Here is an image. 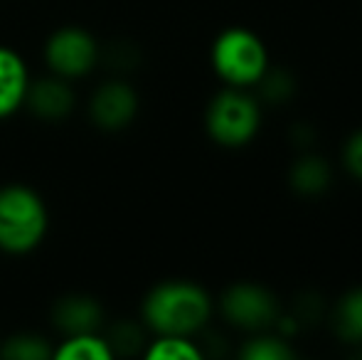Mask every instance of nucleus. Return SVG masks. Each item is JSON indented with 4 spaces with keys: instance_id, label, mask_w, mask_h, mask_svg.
<instances>
[{
    "instance_id": "6ab92c4d",
    "label": "nucleus",
    "mask_w": 362,
    "mask_h": 360,
    "mask_svg": "<svg viewBox=\"0 0 362 360\" xmlns=\"http://www.w3.org/2000/svg\"><path fill=\"white\" fill-rule=\"evenodd\" d=\"M343 156H345V166L350 168V173L362 180V131L350 136V141L345 144Z\"/></svg>"
},
{
    "instance_id": "6e6552de",
    "label": "nucleus",
    "mask_w": 362,
    "mask_h": 360,
    "mask_svg": "<svg viewBox=\"0 0 362 360\" xmlns=\"http://www.w3.org/2000/svg\"><path fill=\"white\" fill-rule=\"evenodd\" d=\"M74 89L67 79L49 74L45 79H33L28 89L25 106L33 111V116L42 121H64L74 111Z\"/></svg>"
},
{
    "instance_id": "2eb2a0df",
    "label": "nucleus",
    "mask_w": 362,
    "mask_h": 360,
    "mask_svg": "<svg viewBox=\"0 0 362 360\" xmlns=\"http://www.w3.org/2000/svg\"><path fill=\"white\" fill-rule=\"evenodd\" d=\"M148 360H200L202 351L190 336H156L146 348Z\"/></svg>"
},
{
    "instance_id": "20e7f679",
    "label": "nucleus",
    "mask_w": 362,
    "mask_h": 360,
    "mask_svg": "<svg viewBox=\"0 0 362 360\" xmlns=\"http://www.w3.org/2000/svg\"><path fill=\"white\" fill-rule=\"evenodd\" d=\"M259 106L252 96H247L239 87L219 91L207 106V134L227 149H239L249 144L259 131Z\"/></svg>"
},
{
    "instance_id": "423d86ee",
    "label": "nucleus",
    "mask_w": 362,
    "mask_h": 360,
    "mask_svg": "<svg viewBox=\"0 0 362 360\" xmlns=\"http://www.w3.org/2000/svg\"><path fill=\"white\" fill-rule=\"evenodd\" d=\"M222 313L227 321L244 331H264L279 316L274 294L257 284H234L222 296Z\"/></svg>"
},
{
    "instance_id": "7ed1b4c3",
    "label": "nucleus",
    "mask_w": 362,
    "mask_h": 360,
    "mask_svg": "<svg viewBox=\"0 0 362 360\" xmlns=\"http://www.w3.org/2000/svg\"><path fill=\"white\" fill-rule=\"evenodd\" d=\"M212 67L229 87L257 84L269 69L267 47L249 30H224L212 45Z\"/></svg>"
},
{
    "instance_id": "ddd939ff",
    "label": "nucleus",
    "mask_w": 362,
    "mask_h": 360,
    "mask_svg": "<svg viewBox=\"0 0 362 360\" xmlns=\"http://www.w3.org/2000/svg\"><path fill=\"white\" fill-rule=\"evenodd\" d=\"M333 326L343 341L362 343V286L353 289L338 301L333 313Z\"/></svg>"
},
{
    "instance_id": "0eeeda50",
    "label": "nucleus",
    "mask_w": 362,
    "mask_h": 360,
    "mask_svg": "<svg viewBox=\"0 0 362 360\" xmlns=\"http://www.w3.org/2000/svg\"><path fill=\"white\" fill-rule=\"evenodd\" d=\"M141 99L139 91L129 82L121 79H109L101 87L94 89L89 99V119L96 129L101 131H124L126 126L134 124L139 116Z\"/></svg>"
},
{
    "instance_id": "aec40b11",
    "label": "nucleus",
    "mask_w": 362,
    "mask_h": 360,
    "mask_svg": "<svg viewBox=\"0 0 362 360\" xmlns=\"http://www.w3.org/2000/svg\"><path fill=\"white\" fill-rule=\"evenodd\" d=\"M0 341H3V338H0Z\"/></svg>"
},
{
    "instance_id": "f3484780",
    "label": "nucleus",
    "mask_w": 362,
    "mask_h": 360,
    "mask_svg": "<svg viewBox=\"0 0 362 360\" xmlns=\"http://www.w3.org/2000/svg\"><path fill=\"white\" fill-rule=\"evenodd\" d=\"M106 338H109L114 356H119V353L121 356H131V353L141 351V346H144V333L131 321H121L119 326L111 328V333Z\"/></svg>"
},
{
    "instance_id": "4468645a",
    "label": "nucleus",
    "mask_w": 362,
    "mask_h": 360,
    "mask_svg": "<svg viewBox=\"0 0 362 360\" xmlns=\"http://www.w3.org/2000/svg\"><path fill=\"white\" fill-rule=\"evenodd\" d=\"M0 356L8 360H52L54 346L40 333H15L0 341Z\"/></svg>"
},
{
    "instance_id": "dca6fc26",
    "label": "nucleus",
    "mask_w": 362,
    "mask_h": 360,
    "mask_svg": "<svg viewBox=\"0 0 362 360\" xmlns=\"http://www.w3.org/2000/svg\"><path fill=\"white\" fill-rule=\"evenodd\" d=\"M296 353L288 343H284L276 336H259L244 343L242 358L244 360H291Z\"/></svg>"
},
{
    "instance_id": "a211bd4d",
    "label": "nucleus",
    "mask_w": 362,
    "mask_h": 360,
    "mask_svg": "<svg viewBox=\"0 0 362 360\" xmlns=\"http://www.w3.org/2000/svg\"><path fill=\"white\" fill-rule=\"evenodd\" d=\"M259 82H262V94L274 104H279V101L288 99L293 94V79L286 72H269L267 69Z\"/></svg>"
},
{
    "instance_id": "f03ea898",
    "label": "nucleus",
    "mask_w": 362,
    "mask_h": 360,
    "mask_svg": "<svg viewBox=\"0 0 362 360\" xmlns=\"http://www.w3.org/2000/svg\"><path fill=\"white\" fill-rule=\"evenodd\" d=\"M49 230V212L40 192L23 182L0 187V250L28 255L37 250Z\"/></svg>"
},
{
    "instance_id": "1a4fd4ad",
    "label": "nucleus",
    "mask_w": 362,
    "mask_h": 360,
    "mask_svg": "<svg viewBox=\"0 0 362 360\" xmlns=\"http://www.w3.org/2000/svg\"><path fill=\"white\" fill-rule=\"evenodd\" d=\"M52 323L59 333H96L104 326V306L89 294H67L52 306Z\"/></svg>"
},
{
    "instance_id": "f8f14e48",
    "label": "nucleus",
    "mask_w": 362,
    "mask_h": 360,
    "mask_svg": "<svg viewBox=\"0 0 362 360\" xmlns=\"http://www.w3.org/2000/svg\"><path fill=\"white\" fill-rule=\"evenodd\" d=\"M291 185L300 195H320L330 185V166L320 156H303L291 168Z\"/></svg>"
},
{
    "instance_id": "9d476101",
    "label": "nucleus",
    "mask_w": 362,
    "mask_h": 360,
    "mask_svg": "<svg viewBox=\"0 0 362 360\" xmlns=\"http://www.w3.org/2000/svg\"><path fill=\"white\" fill-rule=\"evenodd\" d=\"M30 82L33 77L23 54L8 45H0V121L23 109Z\"/></svg>"
},
{
    "instance_id": "39448f33",
    "label": "nucleus",
    "mask_w": 362,
    "mask_h": 360,
    "mask_svg": "<svg viewBox=\"0 0 362 360\" xmlns=\"http://www.w3.org/2000/svg\"><path fill=\"white\" fill-rule=\"evenodd\" d=\"M101 59V45L89 30L79 25L57 28L45 42V62L49 74L74 82L96 69Z\"/></svg>"
},
{
    "instance_id": "9b49d317",
    "label": "nucleus",
    "mask_w": 362,
    "mask_h": 360,
    "mask_svg": "<svg viewBox=\"0 0 362 360\" xmlns=\"http://www.w3.org/2000/svg\"><path fill=\"white\" fill-rule=\"evenodd\" d=\"M116 358L106 336L96 333H74L54 348L52 360H111Z\"/></svg>"
},
{
    "instance_id": "f257e3e1",
    "label": "nucleus",
    "mask_w": 362,
    "mask_h": 360,
    "mask_svg": "<svg viewBox=\"0 0 362 360\" xmlns=\"http://www.w3.org/2000/svg\"><path fill=\"white\" fill-rule=\"evenodd\" d=\"M212 301L195 281H163L146 294L141 316L156 336H195L205 328Z\"/></svg>"
}]
</instances>
